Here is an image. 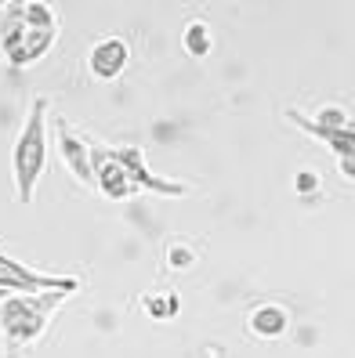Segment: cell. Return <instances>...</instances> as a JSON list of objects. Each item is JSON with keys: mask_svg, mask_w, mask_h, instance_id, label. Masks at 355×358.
<instances>
[{"mask_svg": "<svg viewBox=\"0 0 355 358\" xmlns=\"http://www.w3.org/2000/svg\"><path fill=\"white\" fill-rule=\"evenodd\" d=\"M341 178L355 181V152H341Z\"/></svg>", "mask_w": 355, "mask_h": 358, "instance_id": "14", "label": "cell"}, {"mask_svg": "<svg viewBox=\"0 0 355 358\" xmlns=\"http://www.w3.org/2000/svg\"><path fill=\"white\" fill-rule=\"evenodd\" d=\"M58 33L48 4H0V48L11 66H29L51 48Z\"/></svg>", "mask_w": 355, "mask_h": 358, "instance_id": "1", "label": "cell"}, {"mask_svg": "<svg viewBox=\"0 0 355 358\" xmlns=\"http://www.w3.org/2000/svg\"><path fill=\"white\" fill-rule=\"evenodd\" d=\"M127 58H131V48L123 44L120 36H106L91 48L88 66H91L95 80H116L123 73V66H127Z\"/></svg>", "mask_w": 355, "mask_h": 358, "instance_id": "6", "label": "cell"}, {"mask_svg": "<svg viewBox=\"0 0 355 358\" xmlns=\"http://www.w3.org/2000/svg\"><path fill=\"white\" fill-rule=\"evenodd\" d=\"M55 134H58L62 159L69 163L73 178L80 185H95V174H91V141H83L80 134H73V127L62 116H55Z\"/></svg>", "mask_w": 355, "mask_h": 358, "instance_id": "5", "label": "cell"}, {"mask_svg": "<svg viewBox=\"0 0 355 358\" xmlns=\"http://www.w3.org/2000/svg\"><path fill=\"white\" fill-rule=\"evenodd\" d=\"M62 297L66 293H44V297H11L0 304V329H4L11 358L18 348H26L29 341H36L44 333L51 311L62 304Z\"/></svg>", "mask_w": 355, "mask_h": 358, "instance_id": "3", "label": "cell"}, {"mask_svg": "<svg viewBox=\"0 0 355 358\" xmlns=\"http://www.w3.org/2000/svg\"><path fill=\"white\" fill-rule=\"evenodd\" d=\"M91 174H95V185L102 188L106 199H131L138 192V185L131 181L120 152L106 149V145H95V141H91Z\"/></svg>", "mask_w": 355, "mask_h": 358, "instance_id": "4", "label": "cell"}, {"mask_svg": "<svg viewBox=\"0 0 355 358\" xmlns=\"http://www.w3.org/2000/svg\"><path fill=\"white\" fill-rule=\"evenodd\" d=\"M44 116H48V101L36 98L33 109H29V120L22 134L15 141V192H18V203H33L36 196V181L44 174V163H48V134H44Z\"/></svg>", "mask_w": 355, "mask_h": 358, "instance_id": "2", "label": "cell"}, {"mask_svg": "<svg viewBox=\"0 0 355 358\" xmlns=\"http://www.w3.org/2000/svg\"><path fill=\"white\" fill-rule=\"evenodd\" d=\"M116 152H120L123 166H127V174H131V181H134L138 188H149V192H160V196L189 192V185H185V181H167V178H156V174L149 171V163L141 159V152H138V149H116Z\"/></svg>", "mask_w": 355, "mask_h": 358, "instance_id": "7", "label": "cell"}, {"mask_svg": "<svg viewBox=\"0 0 355 358\" xmlns=\"http://www.w3.org/2000/svg\"><path fill=\"white\" fill-rule=\"evenodd\" d=\"M200 257V250L193 243H185V239H174V243H167V268H174V271H185V268H193Z\"/></svg>", "mask_w": 355, "mask_h": 358, "instance_id": "12", "label": "cell"}, {"mask_svg": "<svg viewBox=\"0 0 355 358\" xmlns=\"http://www.w3.org/2000/svg\"><path fill=\"white\" fill-rule=\"evenodd\" d=\"M294 188H298V196H305V199H308V196H316V192H319V174L305 166V171L294 178Z\"/></svg>", "mask_w": 355, "mask_h": 358, "instance_id": "13", "label": "cell"}, {"mask_svg": "<svg viewBox=\"0 0 355 358\" xmlns=\"http://www.w3.org/2000/svg\"><path fill=\"white\" fill-rule=\"evenodd\" d=\"M290 329V311L283 304H258L246 315V333L254 341H279Z\"/></svg>", "mask_w": 355, "mask_h": 358, "instance_id": "8", "label": "cell"}, {"mask_svg": "<svg viewBox=\"0 0 355 358\" xmlns=\"http://www.w3.org/2000/svg\"><path fill=\"white\" fill-rule=\"evenodd\" d=\"M0 286H11V289H40V286H58V289H66L73 293L76 282L73 279H51V275H36V271L22 268V264H15L11 257L0 254Z\"/></svg>", "mask_w": 355, "mask_h": 358, "instance_id": "9", "label": "cell"}, {"mask_svg": "<svg viewBox=\"0 0 355 358\" xmlns=\"http://www.w3.org/2000/svg\"><path fill=\"white\" fill-rule=\"evenodd\" d=\"M145 304V311L153 315V319H174L178 315V308H181V301H178V293H149V297L141 301Z\"/></svg>", "mask_w": 355, "mask_h": 358, "instance_id": "11", "label": "cell"}, {"mask_svg": "<svg viewBox=\"0 0 355 358\" xmlns=\"http://www.w3.org/2000/svg\"><path fill=\"white\" fill-rule=\"evenodd\" d=\"M181 48H185V55H193V58H207V55H211V48H214L211 26H207L203 18L185 22V29H181Z\"/></svg>", "mask_w": 355, "mask_h": 358, "instance_id": "10", "label": "cell"}]
</instances>
